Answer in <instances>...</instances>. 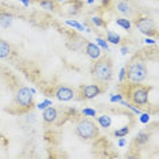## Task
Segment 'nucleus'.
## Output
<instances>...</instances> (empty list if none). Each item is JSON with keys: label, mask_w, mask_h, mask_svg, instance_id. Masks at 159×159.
I'll return each instance as SVG.
<instances>
[{"label": "nucleus", "mask_w": 159, "mask_h": 159, "mask_svg": "<svg viewBox=\"0 0 159 159\" xmlns=\"http://www.w3.org/2000/svg\"><path fill=\"white\" fill-rule=\"evenodd\" d=\"M91 75L98 83H109L113 78V63L109 56H103L95 60L91 67Z\"/></svg>", "instance_id": "nucleus-1"}, {"label": "nucleus", "mask_w": 159, "mask_h": 159, "mask_svg": "<svg viewBox=\"0 0 159 159\" xmlns=\"http://www.w3.org/2000/svg\"><path fill=\"white\" fill-rule=\"evenodd\" d=\"M147 75H148L147 66L143 60H133V61H131V64L125 68L126 83H132V84L143 83L147 79Z\"/></svg>", "instance_id": "nucleus-2"}, {"label": "nucleus", "mask_w": 159, "mask_h": 159, "mask_svg": "<svg viewBox=\"0 0 159 159\" xmlns=\"http://www.w3.org/2000/svg\"><path fill=\"white\" fill-rule=\"evenodd\" d=\"M128 84V83H126ZM151 87H146L142 86V83L139 84H132L129 83L125 87V94L128 98L129 103L136 105V106H143V105L148 103V93H150Z\"/></svg>", "instance_id": "nucleus-3"}, {"label": "nucleus", "mask_w": 159, "mask_h": 159, "mask_svg": "<svg viewBox=\"0 0 159 159\" xmlns=\"http://www.w3.org/2000/svg\"><path fill=\"white\" fill-rule=\"evenodd\" d=\"M75 133L83 140H94L99 136V128L90 118H82L75 125Z\"/></svg>", "instance_id": "nucleus-4"}, {"label": "nucleus", "mask_w": 159, "mask_h": 159, "mask_svg": "<svg viewBox=\"0 0 159 159\" xmlns=\"http://www.w3.org/2000/svg\"><path fill=\"white\" fill-rule=\"evenodd\" d=\"M34 90L29 87H20L16 91L15 95V106L19 109V113H25V111L30 110L34 103Z\"/></svg>", "instance_id": "nucleus-5"}, {"label": "nucleus", "mask_w": 159, "mask_h": 159, "mask_svg": "<svg viewBox=\"0 0 159 159\" xmlns=\"http://www.w3.org/2000/svg\"><path fill=\"white\" fill-rule=\"evenodd\" d=\"M136 27L139 29L140 33L148 35V37H152V35H157V25H155L154 19H151L150 16H142L137 18L135 20Z\"/></svg>", "instance_id": "nucleus-6"}, {"label": "nucleus", "mask_w": 159, "mask_h": 159, "mask_svg": "<svg viewBox=\"0 0 159 159\" xmlns=\"http://www.w3.org/2000/svg\"><path fill=\"white\" fill-rule=\"evenodd\" d=\"M102 87L99 84H87L79 89V95L82 99H93L102 94Z\"/></svg>", "instance_id": "nucleus-7"}, {"label": "nucleus", "mask_w": 159, "mask_h": 159, "mask_svg": "<svg viewBox=\"0 0 159 159\" xmlns=\"http://www.w3.org/2000/svg\"><path fill=\"white\" fill-rule=\"evenodd\" d=\"M55 95L59 101L67 102V101H71L75 97V91L68 86H59L55 91Z\"/></svg>", "instance_id": "nucleus-8"}, {"label": "nucleus", "mask_w": 159, "mask_h": 159, "mask_svg": "<svg viewBox=\"0 0 159 159\" xmlns=\"http://www.w3.org/2000/svg\"><path fill=\"white\" fill-rule=\"evenodd\" d=\"M86 55H87L91 60H97L99 59L102 52H101V48L94 42H87L86 44Z\"/></svg>", "instance_id": "nucleus-9"}, {"label": "nucleus", "mask_w": 159, "mask_h": 159, "mask_svg": "<svg viewBox=\"0 0 159 159\" xmlns=\"http://www.w3.org/2000/svg\"><path fill=\"white\" fill-rule=\"evenodd\" d=\"M42 118H44V121L46 124H52V122H55L57 120V110L56 107L53 106H48L44 109V113H42Z\"/></svg>", "instance_id": "nucleus-10"}, {"label": "nucleus", "mask_w": 159, "mask_h": 159, "mask_svg": "<svg viewBox=\"0 0 159 159\" xmlns=\"http://www.w3.org/2000/svg\"><path fill=\"white\" fill-rule=\"evenodd\" d=\"M117 10L121 14H124V15H132V12H133L132 4L128 2V0H121V2H118L117 3Z\"/></svg>", "instance_id": "nucleus-11"}, {"label": "nucleus", "mask_w": 159, "mask_h": 159, "mask_svg": "<svg viewBox=\"0 0 159 159\" xmlns=\"http://www.w3.org/2000/svg\"><path fill=\"white\" fill-rule=\"evenodd\" d=\"M11 55V45L7 41L0 39V59H6Z\"/></svg>", "instance_id": "nucleus-12"}, {"label": "nucleus", "mask_w": 159, "mask_h": 159, "mask_svg": "<svg viewBox=\"0 0 159 159\" xmlns=\"http://www.w3.org/2000/svg\"><path fill=\"white\" fill-rule=\"evenodd\" d=\"M97 121H98L101 128H103V129L109 128L111 125V117H109L107 114H102V116H99V117H97Z\"/></svg>", "instance_id": "nucleus-13"}, {"label": "nucleus", "mask_w": 159, "mask_h": 159, "mask_svg": "<svg viewBox=\"0 0 159 159\" xmlns=\"http://www.w3.org/2000/svg\"><path fill=\"white\" fill-rule=\"evenodd\" d=\"M38 4L41 8L46 10V11H55L56 10V3L53 0H39Z\"/></svg>", "instance_id": "nucleus-14"}, {"label": "nucleus", "mask_w": 159, "mask_h": 159, "mask_svg": "<svg viewBox=\"0 0 159 159\" xmlns=\"http://www.w3.org/2000/svg\"><path fill=\"white\" fill-rule=\"evenodd\" d=\"M106 41L110 42V44H120L121 38L117 33H114V31H111V30H107L106 31Z\"/></svg>", "instance_id": "nucleus-15"}, {"label": "nucleus", "mask_w": 159, "mask_h": 159, "mask_svg": "<svg viewBox=\"0 0 159 159\" xmlns=\"http://www.w3.org/2000/svg\"><path fill=\"white\" fill-rule=\"evenodd\" d=\"M116 23H117L118 26H121L124 30H131V27H132L131 20L126 19V18H117V19H116Z\"/></svg>", "instance_id": "nucleus-16"}, {"label": "nucleus", "mask_w": 159, "mask_h": 159, "mask_svg": "<svg viewBox=\"0 0 159 159\" xmlns=\"http://www.w3.org/2000/svg\"><path fill=\"white\" fill-rule=\"evenodd\" d=\"M11 20H12V15H8V14H2L0 15V26L7 29L11 25Z\"/></svg>", "instance_id": "nucleus-17"}, {"label": "nucleus", "mask_w": 159, "mask_h": 159, "mask_svg": "<svg viewBox=\"0 0 159 159\" xmlns=\"http://www.w3.org/2000/svg\"><path fill=\"white\" fill-rule=\"evenodd\" d=\"M148 140H150V135H148V133H146V132H140L139 135L135 137V142H136L137 144H146Z\"/></svg>", "instance_id": "nucleus-18"}, {"label": "nucleus", "mask_w": 159, "mask_h": 159, "mask_svg": "<svg viewBox=\"0 0 159 159\" xmlns=\"http://www.w3.org/2000/svg\"><path fill=\"white\" fill-rule=\"evenodd\" d=\"M66 25H68V26H72V27H75L76 30H79V31H83L84 30V26L83 25H80L79 22H76V20H66Z\"/></svg>", "instance_id": "nucleus-19"}, {"label": "nucleus", "mask_w": 159, "mask_h": 159, "mask_svg": "<svg viewBox=\"0 0 159 159\" xmlns=\"http://www.w3.org/2000/svg\"><path fill=\"white\" fill-rule=\"evenodd\" d=\"M91 23L95 25L97 27H105L106 26V23H105L102 20V18H99V16H93L91 18Z\"/></svg>", "instance_id": "nucleus-20"}, {"label": "nucleus", "mask_w": 159, "mask_h": 159, "mask_svg": "<svg viewBox=\"0 0 159 159\" xmlns=\"http://www.w3.org/2000/svg\"><path fill=\"white\" fill-rule=\"evenodd\" d=\"M95 41H97V45H98L101 49H103V50H109V45H107V41H106V39H103V38H99V37H98V38L95 39Z\"/></svg>", "instance_id": "nucleus-21"}, {"label": "nucleus", "mask_w": 159, "mask_h": 159, "mask_svg": "<svg viewBox=\"0 0 159 159\" xmlns=\"http://www.w3.org/2000/svg\"><path fill=\"white\" fill-rule=\"evenodd\" d=\"M129 133V128L128 126H124V128H121V129H117V131L114 132V136L116 137H124L125 135H128Z\"/></svg>", "instance_id": "nucleus-22"}, {"label": "nucleus", "mask_w": 159, "mask_h": 159, "mask_svg": "<svg viewBox=\"0 0 159 159\" xmlns=\"http://www.w3.org/2000/svg\"><path fill=\"white\" fill-rule=\"evenodd\" d=\"M82 114L86 116V117H95L97 116V111L94 109H90V107H86V109L82 110Z\"/></svg>", "instance_id": "nucleus-23"}, {"label": "nucleus", "mask_w": 159, "mask_h": 159, "mask_svg": "<svg viewBox=\"0 0 159 159\" xmlns=\"http://www.w3.org/2000/svg\"><path fill=\"white\" fill-rule=\"evenodd\" d=\"M140 122L142 124H147V122H150V114L148 113H140Z\"/></svg>", "instance_id": "nucleus-24"}, {"label": "nucleus", "mask_w": 159, "mask_h": 159, "mask_svg": "<svg viewBox=\"0 0 159 159\" xmlns=\"http://www.w3.org/2000/svg\"><path fill=\"white\" fill-rule=\"evenodd\" d=\"M48 106H52V101H49V99H45V101H44V102L38 103V106H37V107H38V109H39V110H41V109H42V110H44V109H45V107H48Z\"/></svg>", "instance_id": "nucleus-25"}, {"label": "nucleus", "mask_w": 159, "mask_h": 159, "mask_svg": "<svg viewBox=\"0 0 159 159\" xmlns=\"http://www.w3.org/2000/svg\"><path fill=\"white\" fill-rule=\"evenodd\" d=\"M122 99V94H117V95L110 97V102H120Z\"/></svg>", "instance_id": "nucleus-26"}, {"label": "nucleus", "mask_w": 159, "mask_h": 159, "mask_svg": "<svg viewBox=\"0 0 159 159\" xmlns=\"http://www.w3.org/2000/svg\"><path fill=\"white\" fill-rule=\"evenodd\" d=\"M124 78H125V68H121V71H120V76H118V80L122 82V80H124Z\"/></svg>", "instance_id": "nucleus-27"}, {"label": "nucleus", "mask_w": 159, "mask_h": 159, "mask_svg": "<svg viewBox=\"0 0 159 159\" xmlns=\"http://www.w3.org/2000/svg\"><path fill=\"white\" fill-rule=\"evenodd\" d=\"M144 42H146V44H151V45L155 44V41H154V39H151V37L150 38H146V39H144Z\"/></svg>", "instance_id": "nucleus-28"}, {"label": "nucleus", "mask_w": 159, "mask_h": 159, "mask_svg": "<svg viewBox=\"0 0 159 159\" xmlns=\"http://www.w3.org/2000/svg\"><path fill=\"white\" fill-rule=\"evenodd\" d=\"M19 2H22L25 7H29V6H30V2H31V0H19Z\"/></svg>", "instance_id": "nucleus-29"}, {"label": "nucleus", "mask_w": 159, "mask_h": 159, "mask_svg": "<svg viewBox=\"0 0 159 159\" xmlns=\"http://www.w3.org/2000/svg\"><path fill=\"white\" fill-rule=\"evenodd\" d=\"M128 52H129V49L126 48V46H122V48H121V53H122V55H126Z\"/></svg>", "instance_id": "nucleus-30"}, {"label": "nucleus", "mask_w": 159, "mask_h": 159, "mask_svg": "<svg viewBox=\"0 0 159 159\" xmlns=\"http://www.w3.org/2000/svg\"><path fill=\"white\" fill-rule=\"evenodd\" d=\"M125 143H126L125 140H124V139H121L120 142H118V146H120V147H124V146H125Z\"/></svg>", "instance_id": "nucleus-31"}, {"label": "nucleus", "mask_w": 159, "mask_h": 159, "mask_svg": "<svg viewBox=\"0 0 159 159\" xmlns=\"http://www.w3.org/2000/svg\"><path fill=\"white\" fill-rule=\"evenodd\" d=\"M55 3H59V4H63V3H67L68 0H53Z\"/></svg>", "instance_id": "nucleus-32"}, {"label": "nucleus", "mask_w": 159, "mask_h": 159, "mask_svg": "<svg viewBox=\"0 0 159 159\" xmlns=\"http://www.w3.org/2000/svg\"><path fill=\"white\" fill-rule=\"evenodd\" d=\"M94 2H95V0H87V3H89V4H93Z\"/></svg>", "instance_id": "nucleus-33"}]
</instances>
